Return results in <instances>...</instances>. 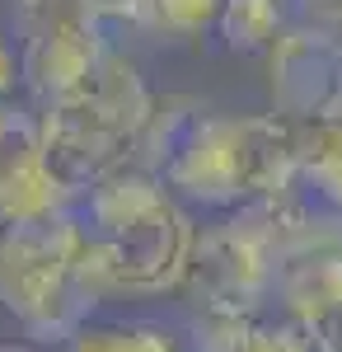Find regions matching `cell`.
<instances>
[{"instance_id": "1", "label": "cell", "mask_w": 342, "mask_h": 352, "mask_svg": "<svg viewBox=\"0 0 342 352\" xmlns=\"http://www.w3.org/2000/svg\"><path fill=\"white\" fill-rule=\"evenodd\" d=\"M174 197L202 207H244L295 192V122L282 113H211L169 94L155 99L141 155Z\"/></svg>"}, {"instance_id": "2", "label": "cell", "mask_w": 342, "mask_h": 352, "mask_svg": "<svg viewBox=\"0 0 342 352\" xmlns=\"http://www.w3.org/2000/svg\"><path fill=\"white\" fill-rule=\"evenodd\" d=\"M155 109V94L146 89L132 56L108 47L104 61L38 118V151L43 164L66 197H84L113 174L132 169L146 141V122Z\"/></svg>"}, {"instance_id": "3", "label": "cell", "mask_w": 342, "mask_h": 352, "mask_svg": "<svg viewBox=\"0 0 342 352\" xmlns=\"http://www.w3.org/2000/svg\"><path fill=\"white\" fill-rule=\"evenodd\" d=\"M80 226L99 254L113 296H164L183 287L197 230L150 169H122L84 192Z\"/></svg>"}, {"instance_id": "4", "label": "cell", "mask_w": 342, "mask_h": 352, "mask_svg": "<svg viewBox=\"0 0 342 352\" xmlns=\"http://www.w3.org/2000/svg\"><path fill=\"white\" fill-rule=\"evenodd\" d=\"M113 296L80 217L28 221L0 230V305L38 343H66Z\"/></svg>"}, {"instance_id": "5", "label": "cell", "mask_w": 342, "mask_h": 352, "mask_svg": "<svg viewBox=\"0 0 342 352\" xmlns=\"http://www.w3.org/2000/svg\"><path fill=\"white\" fill-rule=\"evenodd\" d=\"M14 28L24 38L19 76L43 104L84 85L108 52V33L94 24L84 0H19Z\"/></svg>"}, {"instance_id": "6", "label": "cell", "mask_w": 342, "mask_h": 352, "mask_svg": "<svg viewBox=\"0 0 342 352\" xmlns=\"http://www.w3.org/2000/svg\"><path fill=\"white\" fill-rule=\"evenodd\" d=\"M272 292L282 300V310L305 329L342 310V212L333 207L305 212L295 235L277 254Z\"/></svg>"}, {"instance_id": "7", "label": "cell", "mask_w": 342, "mask_h": 352, "mask_svg": "<svg viewBox=\"0 0 342 352\" xmlns=\"http://www.w3.org/2000/svg\"><path fill=\"white\" fill-rule=\"evenodd\" d=\"M267 85L282 118L342 113V28L290 24L267 47Z\"/></svg>"}, {"instance_id": "8", "label": "cell", "mask_w": 342, "mask_h": 352, "mask_svg": "<svg viewBox=\"0 0 342 352\" xmlns=\"http://www.w3.org/2000/svg\"><path fill=\"white\" fill-rule=\"evenodd\" d=\"M66 192L56 188V179L43 164L38 151V122L33 118H14L10 136L0 141V226H28L66 212Z\"/></svg>"}, {"instance_id": "9", "label": "cell", "mask_w": 342, "mask_h": 352, "mask_svg": "<svg viewBox=\"0 0 342 352\" xmlns=\"http://www.w3.org/2000/svg\"><path fill=\"white\" fill-rule=\"evenodd\" d=\"M295 184L342 212V113L295 118Z\"/></svg>"}, {"instance_id": "10", "label": "cell", "mask_w": 342, "mask_h": 352, "mask_svg": "<svg viewBox=\"0 0 342 352\" xmlns=\"http://www.w3.org/2000/svg\"><path fill=\"white\" fill-rule=\"evenodd\" d=\"M300 14V0H225L220 5V38L235 56L267 52Z\"/></svg>"}, {"instance_id": "11", "label": "cell", "mask_w": 342, "mask_h": 352, "mask_svg": "<svg viewBox=\"0 0 342 352\" xmlns=\"http://www.w3.org/2000/svg\"><path fill=\"white\" fill-rule=\"evenodd\" d=\"M66 352H179V338L164 324H99L80 329L76 338H66Z\"/></svg>"}, {"instance_id": "12", "label": "cell", "mask_w": 342, "mask_h": 352, "mask_svg": "<svg viewBox=\"0 0 342 352\" xmlns=\"http://www.w3.org/2000/svg\"><path fill=\"white\" fill-rule=\"evenodd\" d=\"M235 352H319V348H315V333L300 320H290V315H282V320L253 315L249 329L239 333Z\"/></svg>"}, {"instance_id": "13", "label": "cell", "mask_w": 342, "mask_h": 352, "mask_svg": "<svg viewBox=\"0 0 342 352\" xmlns=\"http://www.w3.org/2000/svg\"><path fill=\"white\" fill-rule=\"evenodd\" d=\"M249 310H225V305H197L192 315V343L197 352H235L239 333L249 329Z\"/></svg>"}, {"instance_id": "14", "label": "cell", "mask_w": 342, "mask_h": 352, "mask_svg": "<svg viewBox=\"0 0 342 352\" xmlns=\"http://www.w3.org/2000/svg\"><path fill=\"white\" fill-rule=\"evenodd\" d=\"M225 0H155V28L164 33H202L220 19Z\"/></svg>"}, {"instance_id": "15", "label": "cell", "mask_w": 342, "mask_h": 352, "mask_svg": "<svg viewBox=\"0 0 342 352\" xmlns=\"http://www.w3.org/2000/svg\"><path fill=\"white\" fill-rule=\"evenodd\" d=\"M94 24L104 28H155V0H84Z\"/></svg>"}, {"instance_id": "16", "label": "cell", "mask_w": 342, "mask_h": 352, "mask_svg": "<svg viewBox=\"0 0 342 352\" xmlns=\"http://www.w3.org/2000/svg\"><path fill=\"white\" fill-rule=\"evenodd\" d=\"M310 333H315V348L319 352H342V310H333L328 320H319Z\"/></svg>"}, {"instance_id": "17", "label": "cell", "mask_w": 342, "mask_h": 352, "mask_svg": "<svg viewBox=\"0 0 342 352\" xmlns=\"http://www.w3.org/2000/svg\"><path fill=\"white\" fill-rule=\"evenodd\" d=\"M14 80H19V66H14V52L0 43V99L14 89Z\"/></svg>"}, {"instance_id": "18", "label": "cell", "mask_w": 342, "mask_h": 352, "mask_svg": "<svg viewBox=\"0 0 342 352\" xmlns=\"http://www.w3.org/2000/svg\"><path fill=\"white\" fill-rule=\"evenodd\" d=\"M14 118H19V113H14L10 104H5V99H0V141L10 136V127H14Z\"/></svg>"}, {"instance_id": "19", "label": "cell", "mask_w": 342, "mask_h": 352, "mask_svg": "<svg viewBox=\"0 0 342 352\" xmlns=\"http://www.w3.org/2000/svg\"><path fill=\"white\" fill-rule=\"evenodd\" d=\"M0 352H38V348H28V343H0Z\"/></svg>"}]
</instances>
